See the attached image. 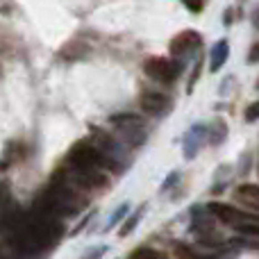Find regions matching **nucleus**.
Returning <instances> with one entry per match:
<instances>
[{"instance_id":"obj_1","label":"nucleus","mask_w":259,"mask_h":259,"mask_svg":"<svg viewBox=\"0 0 259 259\" xmlns=\"http://www.w3.org/2000/svg\"><path fill=\"white\" fill-rule=\"evenodd\" d=\"M143 71L150 80L164 82V84H170L178 75V66L168 57H148L146 64H143Z\"/></svg>"},{"instance_id":"obj_2","label":"nucleus","mask_w":259,"mask_h":259,"mask_svg":"<svg viewBox=\"0 0 259 259\" xmlns=\"http://www.w3.org/2000/svg\"><path fill=\"white\" fill-rule=\"evenodd\" d=\"M68 161H71L77 170H89V168H94L96 164H105V159L100 157V152L96 150V148H91L89 143H84V141L77 143V146H73L71 155H68Z\"/></svg>"},{"instance_id":"obj_3","label":"nucleus","mask_w":259,"mask_h":259,"mask_svg":"<svg viewBox=\"0 0 259 259\" xmlns=\"http://www.w3.org/2000/svg\"><path fill=\"white\" fill-rule=\"evenodd\" d=\"M200 44H202V36L198 34V32H193V30L180 32V34L170 41V53H173L175 57H180V55H184V53H189V50L198 48Z\"/></svg>"},{"instance_id":"obj_4","label":"nucleus","mask_w":259,"mask_h":259,"mask_svg":"<svg viewBox=\"0 0 259 259\" xmlns=\"http://www.w3.org/2000/svg\"><path fill=\"white\" fill-rule=\"evenodd\" d=\"M209 214H214L219 221H223V223H239V221H246L248 214H243V211H239L237 207H230V205H223V202H211L209 207Z\"/></svg>"},{"instance_id":"obj_5","label":"nucleus","mask_w":259,"mask_h":259,"mask_svg":"<svg viewBox=\"0 0 259 259\" xmlns=\"http://www.w3.org/2000/svg\"><path fill=\"white\" fill-rule=\"evenodd\" d=\"M166 105H168V100L161 94H143V98H141V109L148 114L161 112V109H166Z\"/></svg>"},{"instance_id":"obj_6","label":"nucleus","mask_w":259,"mask_h":259,"mask_svg":"<svg viewBox=\"0 0 259 259\" xmlns=\"http://www.w3.org/2000/svg\"><path fill=\"white\" fill-rule=\"evenodd\" d=\"M209 59H211V64H209L211 73L221 71V66H223V64H225V59H228V41H225V39H221L219 44H216L214 48H211Z\"/></svg>"},{"instance_id":"obj_7","label":"nucleus","mask_w":259,"mask_h":259,"mask_svg":"<svg viewBox=\"0 0 259 259\" xmlns=\"http://www.w3.org/2000/svg\"><path fill=\"white\" fill-rule=\"evenodd\" d=\"M237 193L243 198V200H250V202L259 200V187H257V184H241Z\"/></svg>"},{"instance_id":"obj_8","label":"nucleus","mask_w":259,"mask_h":259,"mask_svg":"<svg viewBox=\"0 0 259 259\" xmlns=\"http://www.w3.org/2000/svg\"><path fill=\"white\" fill-rule=\"evenodd\" d=\"M237 230L243 234H255V237H259V223H241V221H239Z\"/></svg>"},{"instance_id":"obj_9","label":"nucleus","mask_w":259,"mask_h":259,"mask_svg":"<svg viewBox=\"0 0 259 259\" xmlns=\"http://www.w3.org/2000/svg\"><path fill=\"white\" fill-rule=\"evenodd\" d=\"M130 257H134V259H137V257H150V259H157V257H164V255H161V252H157V250H148V248H139V250H134Z\"/></svg>"},{"instance_id":"obj_10","label":"nucleus","mask_w":259,"mask_h":259,"mask_svg":"<svg viewBox=\"0 0 259 259\" xmlns=\"http://www.w3.org/2000/svg\"><path fill=\"white\" fill-rule=\"evenodd\" d=\"M257 118H259V100L257 103H252V105H248V109H246V121L248 123L257 121Z\"/></svg>"},{"instance_id":"obj_11","label":"nucleus","mask_w":259,"mask_h":259,"mask_svg":"<svg viewBox=\"0 0 259 259\" xmlns=\"http://www.w3.org/2000/svg\"><path fill=\"white\" fill-rule=\"evenodd\" d=\"M248 64H259V41L252 44L250 53H248Z\"/></svg>"},{"instance_id":"obj_12","label":"nucleus","mask_w":259,"mask_h":259,"mask_svg":"<svg viewBox=\"0 0 259 259\" xmlns=\"http://www.w3.org/2000/svg\"><path fill=\"white\" fill-rule=\"evenodd\" d=\"M184 5H187V9L189 12H202V0H182Z\"/></svg>"},{"instance_id":"obj_13","label":"nucleus","mask_w":259,"mask_h":259,"mask_svg":"<svg viewBox=\"0 0 259 259\" xmlns=\"http://www.w3.org/2000/svg\"><path fill=\"white\" fill-rule=\"evenodd\" d=\"M252 23H255V27H259V9L255 12V16H252Z\"/></svg>"},{"instance_id":"obj_14","label":"nucleus","mask_w":259,"mask_h":259,"mask_svg":"<svg viewBox=\"0 0 259 259\" xmlns=\"http://www.w3.org/2000/svg\"><path fill=\"white\" fill-rule=\"evenodd\" d=\"M257 89H259V82H257Z\"/></svg>"}]
</instances>
